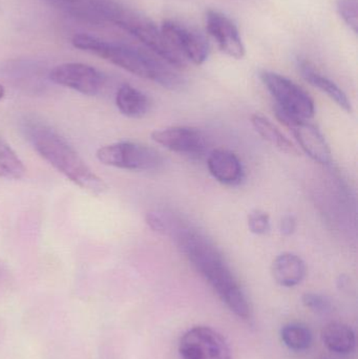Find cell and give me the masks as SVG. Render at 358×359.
<instances>
[{
    "label": "cell",
    "mask_w": 358,
    "mask_h": 359,
    "mask_svg": "<svg viewBox=\"0 0 358 359\" xmlns=\"http://www.w3.org/2000/svg\"><path fill=\"white\" fill-rule=\"evenodd\" d=\"M177 244L197 271L207 280L223 303L242 320L252 318V308L235 274L216 245L193 226H168Z\"/></svg>",
    "instance_id": "1"
},
{
    "label": "cell",
    "mask_w": 358,
    "mask_h": 359,
    "mask_svg": "<svg viewBox=\"0 0 358 359\" xmlns=\"http://www.w3.org/2000/svg\"><path fill=\"white\" fill-rule=\"evenodd\" d=\"M22 132L33 149L65 178L92 194H101L107 186L86 162L80 157L69 141L46 122L36 118L23 121Z\"/></svg>",
    "instance_id": "2"
},
{
    "label": "cell",
    "mask_w": 358,
    "mask_h": 359,
    "mask_svg": "<svg viewBox=\"0 0 358 359\" xmlns=\"http://www.w3.org/2000/svg\"><path fill=\"white\" fill-rule=\"evenodd\" d=\"M71 43L79 50L92 53L138 77L151 80L168 90H180L184 86L185 80L179 75L174 67L140 48L105 41L86 34L74 36Z\"/></svg>",
    "instance_id": "3"
},
{
    "label": "cell",
    "mask_w": 358,
    "mask_h": 359,
    "mask_svg": "<svg viewBox=\"0 0 358 359\" xmlns=\"http://www.w3.org/2000/svg\"><path fill=\"white\" fill-rule=\"evenodd\" d=\"M92 6L99 16L134 36L170 67L177 69L186 67L187 61L168 43L161 29L149 17L111 0H94Z\"/></svg>",
    "instance_id": "4"
},
{
    "label": "cell",
    "mask_w": 358,
    "mask_h": 359,
    "mask_svg": "<svg viewBox=\"0 0 358 359\" xmlns=\"http://www.w3.org/2000/svg\"><path fill=\"white\" fill-rule=\"evenodd\" d=\"M100 163L120 170L149 172L163 165L161 154L147 145L135 142H118L105 145L97 151Z\"/></svg>",
    "instance_id": "5"
},
{
    "label": "cell",
    "mask_w": 358,
    "mask_h": 359,
    "mask_svg": "<svg viewBox=\"0 0 358 359\" xmlns=\"http://www.w3.org/2000/svg\"><path fill=\"white\" fill-rule=\"evenodd\" d=\"M261 80L284 111L307 121L315 116V101L296 82L268 71L261 73Z\"/></svg>",
    "instance_id": "6"
},
{
    "label": "cell",
    "mask_w": 358,
    "mask_h": 359,
    "mask_svg": "<svg viewBox=\"0 0 358 359\" xmlns=\"http://www.w3.org/2000/svg\"><path fill=\"white\" fill-rule=\"evenodd\" d=\"M181 359H231L226 339L209 327L189 329L179 343Z\"/></svg>",
    "instance_id": "7"
},
{
    "label": "cell",
    "mask_w": 358,
    "mask_h": 359,
    "mask_svg": "<svg viewBox=\"0 0 358 359\" xmlns=\"http://www.w3.org/2000/svg\"><path fill=\"white\" fill-rule=\"evenodd\" d=\"M162 33L168 43L186 61L201 65L209 56V43L205 36L180 21L166 19L162 23Z\"/></svg>",
    "instance_id": "8"
},
{
    "label": "cell",
    "mask_w": 358,
    "mask_h": 359,
    "mask_svg": "<svg viewBox=\"0 0 358 359\" xmlns=\"http://www.w3.org/2000/svg\"><path fill=\"white\" fill-rule=\"evenodd\" d=\"M48 78L57 86L71 88L85 96H96L104 84L102 74L83 63L58 65L50 72Z\"/></svg>",
    "instance_id": "9"
},
{
    "label": "cell",
    "mask_w": 358,
    "mask_h": 359,
    "mask_svg": "<svg viewBox=\"0 0 358 359\" xmlns=\"http://www.w3.org/2000/svg\"><path fill=\"white\" fill-rule=\"evenodd\" d=\"M151 139L168 151L189 157H200L206 151L204 135L197 128L188 126H172L155 130Z\"/></svg>",
    "instance_id": "10"
},
{
    "label": "cell",
    "mask_w": 358,
    "mask_h": 359,
    "mask_svg": "<svg viewBox=\"0 0 358 359\" xmlns=\"http://www.w3.org/2000/svg\"><path fill=\"white\" fill-rule=\"evenodd\" d=\"M205 25L221 52L235 59L245 56V46L239 29L229 17L218 11L209 10L206 13Z\"/></svg>",
    "instance_id": "11"
},
{
    "label": "cell",
    "mask_w": 358,
    "mask_h": 359,
    "mask_svg": "<svg viewBox=\"0 0 358 359\" xmlns=\"http://www.w3.org/2000/svg\"><path fill=\"white\" fill-rule=\"evenodd\" d=\"M288 128L294 133V138L298 141L301 149L313 161L319 164H329L331 162V149L317 126L309 123L307 120H296Z\"/></svg>",
    "instance_id": "12"
},
{
    "label": "cell",
    "mask_w": 358,
    "mask_h": 359,
    "mask_svg": "<svg viewBox=\"0 0 358 359\" xmlns=\"http://www.w3.org/2000/svg\"><path fill=\"white\" fill-rule=\"evenodd\" d=\"M207 166L210 175L224 185H239L243 181V165L233 151L216 149L208 157Z\"/></svg>",
    "instance_id": "13"
},
{
    "label": "cell",
    "mask_w": 358,
    "mask_h": 359,
    "mask_svg": "<svg viewBox=\"0 0 358 359\" xmlns=\"http://www.w3.org/2000/svg\"><path fill=\"white\" fill-rule=\"evenodd\" d=\"M298 72L301 76L308 82L311 86L317 88V90H322L324 94L327 95L330 99L334 101L340 109H344L347 113H352V103L349 100L346 93L329 78L319 73L315 65H311L309 61L305 59H298Z\"/></svg>",
    "instance_id": "14"
},
{
    "label": "cell",
    "mask_w": 358,
    "mask_h": 359,
    "mask_svg": "<svg viewBox=\"0 0 358 359\" xmlns=\"http://www.w3.org/2000/svg\"><path fill=\"white\" fill-rule=\"evenodd\" d=\"M273 278L286 288L298 286L306 276V264L294 253H283L273 261L271 267Z\"/></svg>",
    "instance_id": "15"
},
{
    "label": "cell",
    "mask_w": 358,
    "mask_h": 359,
    "mask_svg": "<svg viewBox=\"0 0 358 359\" xmlns=\"http://www.w3.org/2000/svg\"><path fill=\"white\" fill-rule=\"evenodd\" d=\"M116 104L124 116L132 119H140L151 109L149 97L130 84L120 86L116 95Z\"/></svg>",
    "instance_id": "16"
},
{
    "label": "cell",
    "mask_w": 358,
    "mask_h": 359,
    "mask_svg": "<svg viewBox=\"0 0 358 359\" xmlns=\"http://www.w3.org/2000/svg\"><path fill=\"white\" fill-rule=\"evenodd\" d=\"M322 339L330 351L340 355L352 353L357 346L354 331L342 323L328 324L323 329Z\"/></svg>",
    "instance_id": "17"
},
{
    "label": "cell",
    "mask_w": 358,
    "mask_h": 359,
    "mask_svg": "<svg viewBox=\"0 0 358 359\" xmlns=\"http://www.w3.org/2000/svg\"><path fill=\"white\" fill-rule=\"evenodd\" d=\"M252 124L254 130L262 137L267 142L273 144L283 153L288 155H298V151L296 147L292 144L291 141L288 140L281 130L270 121L265 118L264 116L254 114L252 116Z\"/></svg>",
    "instance_id": "18"
},
{
    "label": "cell",
    "mask_w": 358,
    "mask_h": 359,
    "mask_svg": "<svg viewBox=\"0 0 358 359\" xmlns=\"http://www.w3.org/2000/svg\"><path fill=\"white\" fill-rule=\"evenodd\" d=\"M281 339L288 349L296 352L305 351L312 344V333L305 325L292 323L282 328Z\"/></svg>",
    "instance_id": "19"
},
{
    "label": "cell",
    "mask_w": 358,
    "mask_h": 359,
    "mask_svg": "<svg viewBox=\"0 0 358 359\" xmlns=\"http://www.w3.org/2000/svg\"><path fill=\"white\" fill-rule=\"evenodd\" d=\"M25 175V168L12 147L0 136V178L19 180Z\"/></svg>",
    "instance_id": "20"
},
{
    "label": "cell",
    "mask_w": 358,
    "mask_h": 359,
    "mask_svg": "<svg viewBox=\"0 0 358 359\" xmlns=\"http://www.w3.org/2000/svg\"><path fill=\"white\" fill-rule=\"evenodd\" d=\"M336 8L344 22L357 34L358 29L357 0H338Z\"/></svg>",
    "instance_id": "21"
},
{
    "label": "cell",
    "mask_w": 358,
    "mask_h": 359,
    "mask_svg": "<svg viewBox=\"0 0 358 359\" xmlns=\"http://www.w3.org/2000/svg\"><path fill=\"white\" fill-rule=\"evenodd\" d=\"M248 227L252 233L264 236L270 231V217L262 210H254L248 215Z\"/></svg>",
    "instance_id": "22"
},
{
    "label": "cell",
    "mask_w": 358,
    "mask_h": 359,
    "mask_svg": "<svg viewBox=\"0 0 358 359\" xmlns=\"http://www.w3.org/2000/svg\"><path fill=\"white\" fill-rule=\"evenodd\" d=\"M303 303L309 309L317 313H327L331 310V303L325 297L317 293H306L303 297Z\"/></svg>",
    "instance_id": "23"
},
{
    "label": "cell",
    "mask_w": 358,
    "mask_h": 359,
    "mask_svg": "<svg viewBox=\"0 0 358 359\" xmlns=\"http://www.w3.org/2000/svg\"><path fill=\"white\" fill-rule=\"evenodd\" d=\"M147 225L153 229V231L159 232V233H166L168 229V222L164 219L163 215L157 211H151L146 215Z\"/></svg>",
    "instance_id": "24"
},
{
    "label": "cell",
    "mask_w": 358,
    "mask_h": 359,
    "mask_svg": "<svg viewBox=\"0 0 358 359\" xmlns=\"http://www.w3.org/2000/svg\"><path fill=\"white\" fill-rule=\"evenodd\" d=\"M296 229V219L294 215H286L282 219L281 225H280V230L281 233L285 236H291L294 233Z\"/></svg>",
    "instance_id": "25"
},
{
    "label": "cell",
    "mask_w": 358,
    "mask_h": 359,
    "mask_svg": "<svg viewBox=\"0 0 358 359\" xmlns=\"http://www.w3.org/2000/svg\"><path fill=\"white\" fill-rule=\"evenodd\" d=\"M4 96V86L0 84V99L2 98V97Z\"/></svg>",
    "instance_id": "26"
},
{
    "label": "cell",
    "mask_w": 358,
    "mask_h": 359,
    "mask_svg": "<svg viewBox=\"0 0 358 359\" xmlns=\"http://www.w3.org/2000/svg\"><path fill=\"white\" fill-rule=\"evenodd\" d=\"M64 1H71V2H73V1H76V0H64Z\"/></svg>",
    "instance_id": "27"
}]
</instances>
